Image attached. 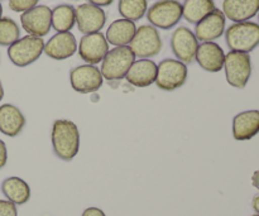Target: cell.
<instances>
[{
    "instance_id": "obj_1",
    "label": "cell",
    "mask_w": 259,
    "mask_h": 216,
    "mask_svg": "<svg viewBox=\"0 0 259 216\" xmlns=\"http://www.w3.org/2000/svg\"><path fill=\"white\" fill-rule=\"evenodd\" d=\"M51 138L53 152L62 161H72L80 151V132L73 121L67 119L56 120Z\"/></svg>"
},
{
    "instance_id": "obj_2",
    "label": "cell",
    "mask_w": 259,
    "mask_h": 216,
    "mask_svg": "<svg viewBox=\"0 0 259 216\" xmlns=\"http://www.w3.org/2000/svg\"><path fill=\"white\" fill-rule=\"evenodd\" d=\"M225 39L230 51L252 52L259 46V24L249 20L234 23L225 32Z\"/></svg>"
},
{
    "instance_id": "obj_3",
    "label": "cell",
    "mask_w": 259,
    "mask_h": 216,
    "mask_svg": "<svg viewBox=\"0 0 259 216\" xmlns=\"http://www.w3.org/2000/svg\"><path fill=\"white\" fill-rule=\"evenodd\" d=\"M134 61L136 56L132 52L129 46L115 47L109 50L104 60L101 61L100 72L103 77L109 81L123 80Z\"/></svg>"
},
{
    "instance_id": "obj_4",
    "label": "cell",
    "mask_w": 259,
    "mask_h": 216,
    "mask_svg": "<svg viewBox=\"0 0 259 216\" xmlns=\"http://www.w3.org/2000/svg\"><path fill=\"white\" fill-rule=\"evenodd\" d=\"M45 51V40L34 35H25L19 38L8 48V57L13 65L18 67H25L32 65L42 56Z\"/></svg>"
},
{
    "instance_id": "obj_5",
    "label": "cell",
    "mask_w": 259,
    "mask_h": 216,
    "mask_svg": "<svg viewBox=\"0 0 259 216\" xmlns=\"http://www.w3.org/2000/svg\"><path fill=\"white\" fill-rule=\"evenodd\" d=\"M225 77L228 83L235 89H244L252 75V60L249 53L230 51L225 55Z\"/></svg>"
},
{
    "instance_id": "obj_6",
    "label": "cell",
    "mask_w": 259,
    "mask_h": 216,
    "mask_svg": "<svg viewBox=\"0 0 259 216\" xmlns=\"http://www.w3.org/2000/svg\"><path fill=\"white\" fill-rule=\"evenodd\" d=\"M187 73V66L184 62L167 58L157 65V77L154 83L163 91H175L185 85Z\"/></svg>"
},
{
    "instance_id": "obj_7",
    "label": "cell",
    "mask_w": 259,
    "mask_h": 216,
    "mask_svg": "<svg viewBox=\"0 0 259 216\" xmlns=\"http://www.w3.org/2000/svg\"><path fill=\"white\" fill-rule=\"evenodd\" d=\"M182 18V4L177 0H159L147 10V19L154 28L171 29Z\"/></svg>"
},
{
    "instance_id": "obj_8",
    "label": "cell",
    "mask_w": 259,
    "mask_h": 216,
    "mask_svg": "<svg viewBox=\"0 0 259 216\" xmlns=\"http://www.w3.org/2000/svg\"><path fill=\"white\" fill-rule=\"evenodd\" d=\"M129 48L136 57L149 58L158 55L162 50V39L159 32L153 25H141L137 28Z\"/></svg>"
},
{
    "instance_id": "obj_9",
    "label": "cell",
    "mask_w": 259,
    "mask_h": 216,
    "mask_svg": "<svg viewBox=\"0 0 259 216\" xmlns=\"http://www.w3.org/2000/svg\"><path fill=\"white\" fill-rule=\"evenodd\" d=\"M20 23L25 32L34 37H45L52 28V9L47 5H37L20 15Z\"/></svg>"
},
{
    "instance_id": "obj_10",
    "label": "cell",
    "mask_w": 259,
    "mask_h": 216,
    "mask_svg": "<svg viewBox=\"0 0 259 216\" xmlns=\"http://www.w3.org/2000/svg\"><path fill=\"white\" fill-rule=\"evenodd\" d=\"M70 82L76 93L93 94L103 86L104 77L96 66L81 65L71 71Z\"/></svg>"
},
{
    "instance_id": "obj_11",
    "label": "cell",
    "mask_w": 259,
    "mask_h": 216,
    "mask_svg": "<svg viewBox=\"0 0 259 216\" xmlns=\"http://www.w3.org/2000/svg\"><path fill=\"white\" fill-rule=\"evenodd\" d=\"M197 47H199V40L190 28L179 27L172 33V52L176 56L177 60L184 62L185 65L194 62Z\"/></svg>"
},
{
    "instance_id": "obj_12",
    "label": "cell",
    "mask_w": 259,
    "mask_h": 216,
    "mask_svg": "<svg viewBox=\"0 0 259 216\" xmlns=\"http://www.w3.org/2000/svg\"><path fill=\"white\" fill-rule=\"evenodd\" d=\"M105 23L106 14L100 7L85 3L76 8V24L83 35L100 32Z\"/></svg>"
},
{
    "instance_id": "obj_13",
    "label": "cell",
    "mask_w": 259,
    "mask_h": 216,
    "mask_svg": "<svg viewBox=\"0 0 259 216\" xmlns=\"http://www.w3.org/2000/svg\"><path fill=\"white\" fill-rule=\"evenodd\" d=\"M108 52L109 43L101 32L85 34L80 39L78 55L88 65L95 66L96 63L101 62Z\"/></svg>"
},
{
    "instance_id": "obj_14",
    "label": "cell",
    "mask_w": 259,
    "mask_h": 216,
    "mask_svg": "<svg viewBox=\"0 0 259 216\" xmlns=\"http://www.w3.org/2000/svg\"><path fill=\"white\" fill-rule=\"evenodd\" d=\"M225 23H227V18H225L224 13L220 9H215L196 24L195 35H196L197 40L214 42L215 39L224 34Z\"/></svg>"
},
{
    "instance_id": "obj_15",
    "label": "cell",
    "mask_w": 259,
    "mask_h": 216,
    "mask_svg": "<svg viewBox=\"0 0 259 216\" xmlns=\"http://www.w3.org/2000/svg\"><path fill=\"white\" fill-rule=\"evenodd\" d=\"M195 60L202 70L207 72H219L224 68V50L215 42H202L199 45Z\"/></svg>"
},
{
    "instance_id": "obj_16",
    "label": "cell",
    "mask_w": 259,
    "mask_h": 216,
    "mask_svg": "<svg viewBox=\"0 0 259 216\" xmlns=\"http://www.w3.org/2000/svg\"><path fill=\"white\" fill-rule=\"evenodd\" d=\"M77 51V40L71 32L57 33L47 43L43 52L53 60L62 61L72 57Z\"/></svg>"
},
{
    "instance_id": "obj_17",
    "label": "cell",
    "mask_w": 259,
    "mask_h": 216,
    "mask_svg": "<svg viewBox=\"0 0 259 216\" xmlns=\"http://www.w3.org/2000/svg\"><path fill=\"white\" fill-rule=\"evenodd\" d=\"M156 77L157 65L149 58L134 61L125 76L126 81L136 88H148L156 82Z\"/></svg>"
},
{
    "instance_id": "obj_18",
    "label": "cell",
    "mask_w": 259,
    "mask_h": 216,
    "mask_svg": "<svg viewBox=\"0 0 259 216\" xmlns=\"http://www.w3.org/2000/svg\"><path fill=\"white\" fill-rule=\"evenodd\" d=\"M259 133V110H245L233 119V137L235 141L245 142Z\"/></svg>"
},
{
    "instance_id": "obj_19",
    "label": "cell",
    "mask_w": 259,
    "mask_h": 216,
    "mask_svg": "<svg viewBox=\"0 0 259 216\" xmlns=\"http://www.w3.org/2000/svg\"><path fill=\"white\" fill-rule=\"evenodd\" d=\"M222 12L234 23L248 22L259 13V0H224Z\"/></svg>"
},
{
    "instance_id": "obj_20",
    "label": "cell",
    "mask_w": 259,
    "mask_h": 216,
    "mask_svg": "<svg viewBox=\"0 0 259 216\" xmlns=\"http://www.w3.org/2000/svg\"><path fill=\"white\" fill-rule=\"evenodd\" d=\"M25 125V118L22 111L12 104L0 106V132L7 137H17Z\"/></svg>"
},
{
    "instance_id": "obj_21",
    "label": "cell",
    "mask_w": 259,
    "mask_h": 216,
    "mask_svg": "<svg viewBox=\"0 0 259 216\" xmlns=\"http://www.w3.org/2000/svg\"><path fill=\"white\" fill-rule=\"evenodd\" d=\"M136 32V23L121 18V19L114 20L109 25L105 38L109 45H113L115 47H123V46H128L132 42Z\"/></svg>"
},
{
    "instance_id": "obj_22",
    "label": "cell",
    "mask_w": 259,
    "mask_h": 216,
    "mask_svg": "<svg viewBox=\"0 0 259 216\" xmlns=\"http://www.w3.org/2000/svg\"><path fill=\"white\" fill-rule=\"evenodd\" d=\"M2 191L8 201L14 205H23L30 199V187L19 177H9L4 180L2 184Z\"/></svg>"
},
{
    "instance_id": "obj_23",
    "label": "cell",
    "mask_w": 259,
    "mask_h": 216,
    "mask_svg": "<svg viewBox=\"0 0 259 216\" xmlns=\"http://www.w3.org/2000/svg\"><path fill=\"white\" fill-rule=\"evenodd\" d=\"M215 9L214 0H185L182 4V17L191 24H197Z\"/></svg>"
},
{
    "instance_id": "obj_24",
    "label": "cell",
    "mask_w": 259,
    "mask_h": 216,
    "mask_svg": "<svg viewBox=\"0 0 259 216\" xmlns=\"http://www.w3.org/2000/svg\"><path fill=\"white\" fill-rule=\"evenodd\" d=\"M76 24V8L61 4L52 10V28L57 33L70 32Z\"/></svg>"
},
{
    "instance_id": "obj_25",
    "label": "cell",
    "mask_w": 259,
    "mask_h": 216,
    "mask_svg": "<svg viewBox=\"0 0 259 216\" xmlns=\"http://www.w3.org/2000/svg\"><path fill=\"white\" fill-rule=\"evenodd\" d=\"M118 10L124 19L136 22L147 14L148 3L147 0H119Z\"/></svg>"
},
{
    "instance_id": "obj_26",
    "label": "cell",
    "mask_w": 259,
    "mask_h": 216,
    "mask_svg": "<svg viewBox=\"0 0 259 216\" xmlns=\"http://www.w3.org/2000/svg\"><path fill=\"white\" fill-rule=\"evenodd\" d=\"M20 38L17 23L8 17L0 18V46H12Z\"/></svg>"
},
{
    "instance_id": "obj_27",
    "label": "cell",
    "mask_w": 259,
    "mask_h": 216,
    "mask_svg": "<svg viewBox=\"0 0 259 216\" xmlns=\"http://www.w3.org/2000/svg\"><path fill=\"white\" fill-rule=\"evenodd\" d=\"M38 0H9V8L15 13H24L37 7Z\"/></svg>"
},
{
    "instance_id": "obj_28",
    "label": "cell",
    "mask_w": 259,
    "mask_h": 216,
    "mask_svg": "<svg viewBox=\"0 0 259 216\" xmlns=\"http://www.w3.org/2000/svg\"><path fill=\"white\" fill-rule=\"evenodd\" d=\"M18 210L13 202L8 200H0V216H17Z\"/></svg>"
},
{
    "instance_id": "obj_29",
    "label": "cell",
    "mask_w": 259,
    "mask_h": 216,
    "mask_svg": "<svg viewBox=\"0 0 259 216\" xmlns=\"http://www.w3.org/2000/svg\"><path fill=\"white\" fill-rule=\"evenodd\" d=\"M8 162V151L7 146H5L4 142L0 139V169L7 164Z\"/></svg>"
},
{
    "instance_id": "obj_30",
    "label": "cell",
    "mask_w": 259,
    "mask_h": 216,
    "mask_svg": "<svg viewBox=\"0 0 259 216\" xmlns=\"http://www.w3.org/2000/svg\"><path fill=\"white\" fill-rule=\"evenodd\" d=\"M81 216H106V215L105 212H104L101 209H99V207H89V209H86L85 211L82 212V215Z\"/></svg>"
},
{
    "instance_id": "obj_31",
    "label": "cell",
    "mask_w": 259,
    "mask_h": 216,
    "mask_svg": "<svg viewBox=\"0 0 259 216\" xmlns=\"http://www.w3.org/2000/svg\"><path fill=\"white\" fill-rule=\"evenodd\" d=\"M114 0H89V3L96 7H108V5L113 4Z\"/></svg>"
},
{
    "instance_id": "obj_32",
    "label": "cell",
    "mask_w": 259,
    "mask_h": 216,
    "mask_svg": "<svg viewBox=\"0 0 259 216\" xmlns=\"http://www.w3.org/2000/svg\"><path fill=\"white\" fill-rule=\"evenodd\" d=\"M252 185L255 187V189L259 190V169L255 171L252 176Z\"/></svg>"
},
{
    "instance_id": "obj_33",
    "label": "cell",
    "mask_w": 259,
    "mask_h": 216,
    "mask_svg": "<svg viewBox=\"0 0 259 216\" xmlns=\"http://www.w3.org/2000/svg\"><path fill=\"white\" fill-rule=\"evenodd\" d=\"M252 205H253V209H254V211L257 212V214H259V195L253 199Z\"/></svg>"
},
{
    "instance_id": "obj_34",
    "label": "cell",
    "mask_w": 259,
    "mask_h": 216,
    "mask_svg": "<svg viewBox=\"0 0 259 216\" xmlns=\"http://www.w3.org/2000/svg\"><path fill=\"white\" fill-rule=\"evenodd\" d=\"M3 98H4V89H3L2 80H0V101L3 100Z\"/></svg>"
},
{
    "instance_id": "obj_35",
    "label": "cell",
    "mask_w": 259,
    "mask_h": 216,
    "mask_svg": "<svg viewBox=\"0 0 259 216\" xmlns=\"http://www.w3.org/2000/svg\"><path fill=\"white\" fill-rule=\"evenodd\" d=\"M2 15H3V7L2 4H0V18H2Z\"/></svg>"
},
{
    "instance_id": "obj_36",
    "label": "cell",
    "mask_w": 259,
    "mask_h": 216,
    "mask_svg": "<svg viewBox=\"0 0 259 216\" xmlns=\"http://www.w3.org/2000/svg\"><path fill=\"white\" fill-rule=\"evenodd\" d=\"M252 216H259V214H255V215H252Z\"/></svg>"
},
{
    "instance_id": "obj_37",
    "label": "cell",
    "mask_w": 259,
    "mask_h": 216,
    "mask_svg": "<svg viewBox=\"0 0 259 216\" xmlns=\"http://www.w3.org/2000/svg\"><path fill=\"white\" fill-rule=\"evenodd\" d=\"M258 19H259V15H258Z\"/></svg>"
}]
</instances>
